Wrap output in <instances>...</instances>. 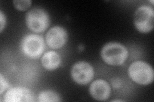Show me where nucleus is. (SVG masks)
I'll use <instances>...</instances> for the list:
<instances>
[{
    "instance_id": "obj_1",
    "label": "nucleus",
    "mask_w": 154,
    "mask_h": 102,
    "mask_svg": "<svg viewBox=\"0 0 154 102\" xmlns=\"http://www.w3.org/2000/svg\"><path fill=\"white\" fill-rule=\"evenodd\" d=\"M101 56L105 63L109 65H121L127 60L128 52L127 48L118 42H109L101 51Z\"/></svg>"
},
{
    "instance_id": "obj_2",
    "label": "nucleus",
    "mask_w": 154,
    "mask_h": 102,
    "mask_svg": "<svg viewBox=\"0 0 154 102\" xmlns=\"http://www.w3.org/2000/svg\"><path fill=\"white\" fill-rule=\"evenodd\" d=\"M128 71L132 80L139 84L147 85L153 80V70L150 65L144 61L134 62L129 66Z\"/></svg>"
},
{
    "instance_id": "obj_3",
    "label": "nucleus",
    "mask_w": 154,
    "mask_h": 102,
    "mask_svg": "<svg viewBox=\"0 0 154 102\" xmlns=\"http://www.w3.org/2000/svg\"><path fill=\"white\" fill-rule=\"evenodd\" d=\"M21 48L26 56L32 59H37L45 51V41L42 36L40 35L29 34L23 37Z\"/></svg>"
},
{
    "instance_id": "obj_4",
    "label": "nucleus",
    "mask_w": 154,
    "mask_h": 102,
    "mask_svg": "<svg viewBox=\"0 0 154 102\" xmlns=\"http://www.w3.org/2000/svg\"><path fill=\"white\" fill-rule=\"evenodd\" d=\"M28 28L35 33L44 32L50 25V17L42 8H35L27 12L25 17Z\"/></svg>"
},
{
    "instance_id": "obj_5",
    "label": "nucleus",
    "mask_w": 154,
    "mask_h": 102,
    "mask_svg": "<svg viewBox=\"0 0 154 102\" xmlns=\"http://www.w3.org/2000/svg\"><path fill=\"white\" fill-rule=\"evenodd\" d=\"M134 21L139 32L146 33L151 31L154 25L153 8L147 5L138 8L134 13Z\"/></svg>"
},
{
    "instance_id": "obj_6",
    "label": "nucleus",
    "mask_w": 154,
    "mask_h": 102,
    "mask_svg": "<svg viewBox=\"0 0 154 102\" xmlns=\"http://www.w3.org/2000/svg\"><path fill=\"white\" fill-rule=\"evenodd\" d=\"M71 75L76 83L85 85L93 80L94 69L89 63L85 61H79L75 63L72 67Z\"/></svg>"
},
{
    "instance_id": "obj_7",
    "label": "nucleus",
    "mask_w": 154,
    "mask_h": 102,
    "mask_svg": "<svg viewBox=\"0 0 154 102\" xmlns=\"http://www.w3.org/2000/svg\"><path fill=\"white\" fill-rule=\"evenodd\" d=\"M67 40V33L65 29L60 26H54L48 31L46 35L47 45L52 48L63 47Z\"/></svg>"
},
{
    "instance_id": "obj_8",
    "label": "nucleus",
    "mask_w": 154,
    "mask_h": 102,
    "mask_svg": "<svg viewBox=\"0 0 154 102\" xmlns=\"http://www.w3.org/2000/svg\"><path fill=\"white\" fill-rule=\"evenodd\" d=\"M3 100L6 102L34 101L35 96L30 89L25 87H16L10 89L6 92Z\"/></svg>"
},
{
    "instance_id": "obj_9",
    "label": "nucleus",
    "mask_w": 154,
    "mask_h": 102,
    "mask_svg": "<svg viewBox=\"0 0 154 102\" xmlns=\"http://www.w3.org/2000/svg\"><path fill=\"white\" fill-rule=\"evenodd\" d=\"M89 93L94 99L105 101L110 96V87L108 82L104 80H96L91 84Z\"/></svg>"
},
{
    "instance_id": "obj_10",
    "label": "nucleus",
    "mask_w": 154,
    "mask_h": 102,
    "mask_svg": "<svg viewBox=\"0 0 154 102\" xmlns=\"http://www.w3.org/2000/svg\"><path fill=\"white\" fill-rule=\"evenodd\" d=\"M61 59L59 54L55 51H48L45 53L41 59V63L45 68L54 70L59 66Z\"/></svg>"
},
{
    "instance_id": "obj_11",
    "label": "nucleus",
    "mask_w": 154,
    "mask_h": 102,
    "mask_svg": "<svg viewBox=\"0 0 154 102\" xmlns=\"http://www.w3.org/2000/svg\"><path fill=\"white\" fill-rule=\"evenodd\" d=\"M38 101L40 102L60 101V96L57 93L52 91H43L38 94Z\"/></svg>"
},
{
    "instance_id": "obj_12",
    "label": "nucleus",
    "mask_w": 154,
    "mask_h": 102,
    "mask_svg": "<svg viewBox=\"0 0 154 102\" xmlns=\"http://www.w3.org/2000/svg\"><path fill=\"white\" fill-rule=\"evenodd\" d=\"M14 5L16 8L19 10L24 11L28 8L30 7L32 4V1L30 0H25V1H14Z\"/></svg>"
},
{
    "instance_id": "obj_13",
    "label": "nucleus",
    "mask_w": 154,
    "mask_h": 102,
    "mask_svg": "<svg viewBox=\"0 0 154 102\" xmlns=\"http://www.w3.org/2000/svg\"><path fill=\"white\" fill-rule=\"evenodd\" d=\"M8 87V84L6 80L4 79L2 74L0 75V94L2 95L3 91Z\"/></svg>"
},
{
    "instance_id": "obj_14",
    "label": "nucleus",
    "mask_w": 154,
    "mask_h": 102,
    "mask_svg": "<svg viewBox=\"0 0 154 102\" xmlns=\"http://www.w3.org/2000/svg\"><path fill=\"white\" fill-rule=\"evenodd\" d=\"M0 23H1V26H0V28H0V30H1V32H2L3 28L6 24V17L4 16L2 11L0 12Z\"/></svg>"
},
{
    "instance_id": "obj_15",
    "label": "nucleus",
    "mask_w": 154,
    "mask_h": 102,
    "mask_svg": "<svg viewBox=\"0 0 154 102\" xmlns=\"http://www.w3.org/2000/svg\"><path fill=\"white\" fill-rule=\"evenodd\" d=\"M112 84L114 88H118L121 86V82H119L118 79H114L112 82Z\"/></svg>"
}]
</instances>
